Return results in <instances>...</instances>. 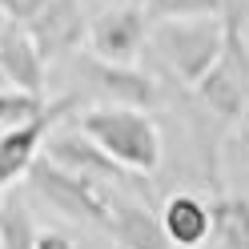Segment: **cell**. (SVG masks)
<instances>
[{
    "mask_svg": "<svg viewBox=\"0 0 249 249\" xmlns=\"http://www.w3.org/2000/svg\"><path fill=\"white\" fill-rule=\"evenodd\" d=\"M76 129L92 137L108 157H113L124 173H157L161 169V133L145 108H129V105H97L85 108Z\"/></svg>",
    "mask_w": 249,
    "mask_h": 249,
    "instance_id": "obj_1",
    "label": "cell"
},
{
    "mask_svg": "<svg viewBox=\"0 0 249 249\" xmlns=\"http://www.w3.org/2000/svg\"><path fill=\"white\" fill-rule=\"evenodd\" d=\"M225 44V20L221 17H189V20H161L157 49L169 60L185 85H197L213 69Z\"/></svg>",
    "mask_w": 249,
    "mask_h": 249,
    "instance_id": "obj_2",
    "label": "cell"
},
{
    "mask_svg": "<svg viewBox=\"0 0 249 249\" xmlns=\"http://www.w3.org/2000/svg\"><path fill=\"white\" fill-rule=\"evenodd\" d=\"M24 177H28V185H33V193L44 197L56 213L72 217V221H85V225H105L113 197H108L97 181L76 177V173H69V169L53 165L44 153H40L33 165H28Z\"/></svg>",
    "mask_w": 249,
    "mask_h": 249,
    "instance_id": "obj_3",
    "label": "cell"
},
{
    "mask_svg": "<svg viewBox=\"0 0 249 249\" xmlns=\"http://www.w3.org/2000/svg\"><path fill=\"white\" fill-rule=\"evenodd\" d=\"M81 101H85L81 92H65V97L49 101V105H44V113H36L33 121L12 124V129L0 133V189L17 185L28 173V165H33L40 157V149H44V137H49L60 121H69Z\"/></svg>",
    "mask_w": 249,
    "mask_h": 249,
    "instance_id": "obj_4",
    "label": "cell"
},
{
    "mask_svg": "<svg viewBox=\"0 0 249 249\" xmlns=\"http://www.w3.org/2000/svg\"><path fill=\"white\" fill-rule=\"evenodd\" d=\"M201 92L217 117H241L245 113V101H249V44L241 40L237 24H225V44H221V56L213 60V69L193 85Z\"/></svg>",
    "mask_w": 249,
    "mask_h": 249,
    "instance_id": "obj_5",
    "label": "cell"
},
{
    "mask_svg": "<svg viewBox=\"0 0 249 249\" xmlns=\"http://www.w3.org/2000/svg\"><path fill=\"white\" fill-rule=\"evenodd\" d=\"M81 76L89 81V92L101 101H113V105H129V108H157L161 101V85L153 81L149 72L133 69V65H113V60H101V56H85Z\"/></svg>",
    "mask_w": 249,
    "mask_h": 249,
    "instance_id": "obj_6",
    "label": "cell"
},
{
    "mask_svg": "<svg viewBox=\"0 0 249 249\" xmlns=\"http://www.w3.org/2000/svg\"><path fill=\"white\" fill-rule=\"evenodd\" d=\"M149 36V12L141 4H121V8H108L101 12L97 20L89 24V49L92 56L101 60H113V65H133L141 44Z\"/></svg>",
    "mask_w": 249,
    "mask_h": 249,
    "instance_id": "obj_7",
    "label": "cell"
},
{
    "mask_svg": "<svg viewBox=\"0 0 249 249\" xmlns=\"http://www.w3.org/2000/svg\"><path fill=\"white\" fill-rule=\"evenodd\" d=\"M24 33L33 36L36 53L44 60H53V56L72 53L76 44H85L89 20L81 12V0H44V8L24 24Z\"/></svg>",
    "mask_w": 249,
    "mask_h": 249,
    "instance_id": "obj_8",
    "label": "cell"
},
{
    "mask_svg": "<svg viewBox=\"0 0 249 249\" xmlns=\"http://www.w3.org/2000/svg\"><path fill=\"white\" fill-rule=\"evenodd\" d=\"M44 157H49L53 165L69 169V173L76 177H89V181H113V177H124V169L108 157V153L92 141V137H85L81 129L69 133V129H53L49 137H44Z\"/></svg>",
    "mask_w": 249,
    "mask_h": 249,
    "instance_id": "obj_9",
    "label": "cell"
},
{
    "mask_svg": "<svg viewBox=\"0 0 249 249\" xmlns=\"http://www.w3.org/2000/svg\"><path fill=\"white\" fill-rule=\"evenodd\" d=\"M0 72H4V85L44 97V56L20 24L0 28Z\"/></svg>",
    "mask_w": 249,
    "mask_h": 249,
    "instance_id": "obj_10",
    "label": "cell"
},
{
    "mask_svg": "<svg viewBox=\"0 0 249 249\" xmlns=\"http://www.w3.org/2000/svg\"><path fill=\"white\" fill-rule=\"evenodd\" d=\"M101 229H105L121 249H177L173 241L165 237L161 221H157L149 209H141V205H121V201H113Z\"/></svg>",
    "mask_w": 249,
    "mask_h": 249,
    "instance_id": "obj_11",
    "label": "cell"
},
{
    "mask_svg": "<svg viewBox=\"0 0 249 249\" xmlns=\"http://www.w3.org/2000/svg\"><path fill=\"white\" fill-rule=\"evenodd\" d=\"M165 237L173 241L177 249H201L209 237H213V217H209V205L193 193H177L169 197L165 213L157 217Z\"/></svg>",
    "mask_w": 249,
    "mask_h": 249,
    "instance_id": "obj_12",
    "label": "cell"
},
{
    "mask_svg": "<svg viewBox=\"0 0 249 249\" xmlns=\"http://www.w3.org/2000/svg\"><path fill=\"white\" fill-rule=\"evenodd\" d=\"M0 249H36V217L28 213L20 189H0Z\"/></svg>",
    "mask_w": 249,
    "mask_h": 249,
    "instance_id": "obj_13",
    "label": "cell"
},
{
    "mask_svg": "<svg viewBox=\"0 0 249 249\" xmlns=\"http://www.w3.org/2000/svg\"><path fill=\"white\" fill-rule=\"evenodd\" d=\"M213 217V237L221 241V249H249V201L229 193L217 197L209 205Z\"/></svg>",
    "mask_w": 249,
    "mask_h": 249,
    "instance_id": "obj_14",
    "label": "cell"
},
{
    "mask_svg": "<svg viewBox=\"0 0 249 249\" xmlns=\"http://www.w3.org/2000/svg\"><path fill=\"white\" fill-rule=\"evenodd\" d=\"M157 20H189V17H225L229 0H137Z\"/></svg>",
    "mask_w": 249,
    "mask_h": 249,
    "instance_id": "obj_15",
    "label": "cell"
},
{
    "mask_svg": "<svg viewBox=\"0 0 249 249\" xmlns=\"http://www.w3.org/2000/svg\"><path fill=\"white\" fill-rule=\"evenodd\" d=\"M44 101L40 92H24V89H8L0 85V129H12V124H24L33 121L36 113H44Z\"/></svg>",
    "mask_w": 249,
    "mask_h": 249,
    "instance_id": "obj_16",
    "label": "cell"
},
{
    "mask_svg": "<svg viewBox=\"0 0 249 249\" xmlns=\"http://www.w3.org/2000/svg\"><path fill=\"white\" fill-rule=\"evenodd\" d=\"M40 8H44V0H0V12L8 17V24H20V28L33 20Z\"/></svg>",
    "mask_w": 249,
    "mask_h": 249,
    "instance_id": "obj_17",
    "label": "cell"
},
{
    "mask_svg": "<svg viewBox=\"0 0 249 249\" xmlns=\"http://www.w3.org/2000/svg\"><path fill=\"white\" fill-rule=\"evenodd\" d=\"M36 249H76V245H72V237H65V233H40Z\"/></svg>",
    "mask_w": 249,
    "mask_h": 249,
    "instance_id": "obj_18",
    "label": "cell"
},
{
    "mask_svg": "<svg viewBox=\"0 0 249 249\" xmlns=\"http://www.w3.org/2000/svg\"><path fill=\"white\" fill-rule=\"evenodd\" d=\"M0 85H4V72H0Z\"/></svg>",
    "mask_w": 249,
    "mask_h": 249,
    "instance_id": "obj_19",
    "label": "cell"
}]
</instances>
